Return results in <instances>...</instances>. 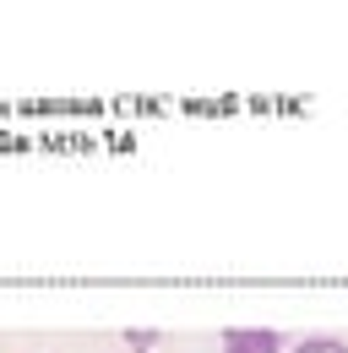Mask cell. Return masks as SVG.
<instances>
[{
    "instance_id": "1",
    "label": "cell",
    "mask_w": 348,
    "mask_h": 353,
    "mask_svg": "<svg viewBox=\"0 0 348 353\" xmlns=\"http://www.w3.org/2000/svg\"><path fill=\"white\" fill-rule=\"evenodd\" d=\"M218 348L223 353H283V337L272 326H229L218 337Z\"/></svg>"
},
{
    "instance_id": "2",
    "label": "cell",
    "mask_w": 348,
    "mask_h": 353,
    "mask_svg": "<svg viewBox=\"0 0 348 353\" xmlns=\"http://www.w3.org/2000/svg\"><path fill=\"white\" fill-rule=\"evenodd\" d=\"M289 353H348V343L343 337H300Z\"/></svg>"
},
{
    "instance_id": "3",
    "label": "cell",
    "mask_w": 348,
    "mask_h": 353,
    "mask_svg": "<svg viewBox=\"0 0 348 353\" xmlns=\"http://www.w3.org/2000/svg\"><path fill=\"white\" fill-rule=\"evenodd\" d=\"M126 343L136 353H158V332H126Z\"/></svg>"
}]
</instances>
